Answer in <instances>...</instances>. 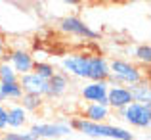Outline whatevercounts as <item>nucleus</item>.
<instances>
[{
    "label": "nucleus",
    "mask_w": 151,
    "mask_h": 140,
    "mask_svg": "<svg viewBox=\"0 0 151 140\" xmlns=\"http://www.w3.org/2000/svg\"><path fill=\"white\" fill-rule=\"evenodd\" d=\"M61 71L81 81H107L109 59L100 54H69L61 59Z\"/></svg>",
    "instance_id": "nucleus-1"
},
{
    "label": "nucleus",
    "mask_w": 151,
    "mask_h": 140,
    "mask_svg": "<svg viewBox=\"0 0 151 140\" xmlns=\"http://www.w3.org/2000/svg\"><path fill=\"white\" fill-rule=\"evenodd\" d=\"M69 127L73 131L86 134L92 138H111V140H134V134L128 129L119 125H109V123H92L81 117H73L69 121Z\"/></svg>",
    "instance_id": "nucleus-2"
},
{
    "label": "nucleus",
    "mask_w": 151,
    "mask_h": 140,
    "mask_svg": "<svg viewBox=\"0 0 151 140\" xmlns=\"http://www.w3.org/2000/svg\"><path fill=\"white\" fill-rule=\"evenodd\" d=\"M145 79L144 67L138 63L128 62L122 58H113L109 62V85H122V86H132L136 83H142Z\"/></svg>",
    "instance_id": "nucleus-3"
},
{
    "label": "nucleus",
    "mask_w": 151,
    "mask_h": 140,
    "mask_svg": "<svg viewBox=\"0 0 151 140\" xmlns=\"http://www.w3.org/2000/svg\"><path fill=\"white\" fill-rule=\"evenodd\" d=\"M58 29L61 31L63 35L78 37V38H84V41H98V38L101 37L100 31L92 29V27L82 17H78V15H65V17H61L59 23H58Z\"/></svg>",
    "instance_id": "nucleus-4"
},
{
    "label": "nucleus",
    "mask_w": 151,
    "mask_h": 140,
    "mask_svg": "<svg viewBox=\"0 0 151 140\" xmlns=\"http://www.w3.org/2000/svg\"><path fill=\"white\" fill-rule=\"evenodd\" d=\"M121 117L134 129L147 131L151 127V104H136L132 102L130 106H126L124 110L119 111Z\"/></svg>",
    "instance_id": "nucleus-5"
},
{
    "label": "nucleus",
    "mask_w": 151,
    "mask_h": 140,
    "mask_svg": "<svg viewBox=\"0 0 151 140\" xmlns=\"http://www.w3.org/2000/svg\"><path fill=\"white\" fill-rule=\"evenodd\" d=\"M73 133L69 121H50V123H33L29 127V134L37 140H55Z\"/></svg>",
    "instance_id": "nucleus-6"
},
{
    "label": "nucleus",
    "mask_w": 151,
    "mask_h": 140,
    "mask_svg": "<svg viewBox=\"0 0 151 140\" xmlns=\"http://www.w3.org/2000/svg\"><path fill=\"white\" fill-rule=\"evenodd\" d=\"M107 90H109V83L107 81H86L81 86V96L86 104L107 106Z\"/></svg>",
    "instance_id": "nucleus-7"
},
{
    "label": "nucleus",
    "mask_w": 151,
    "mask_h": 140,
    "mask_svg": "<svg viewBox=\"0 0 151 140\" xmlns=\"http://www.w3.org/2000/svg\"><path fill=\"white\" fill-rule=\"evenodd\" d=\"M8 63L12 65V69L15 71L17 77L27 75L33 71L35 65V56L29 50H23V48H14V50H8Z\"/></svg>",
    "instance_id": "nucleus-8"
},
{
    "label": "nucleus",
    "mask_w": 151,
    "mask_h": 140,
    "mask_svg": "<svg viewBox=\"0 0 151 140\" xmlns=\"http://www.w3.org/2000/svg\"><path fill=\"white\" fill-rule=\"evenodd\" d=\"M132 104V96H130L128 86L122 85H109V90H107V106L111 107V111H121L124 110L126 106Z\"/></svg>",
    "instance_id": "nucleus-9"
},
{
    "label": "nucleus",
    "mask_w": 151,
    "mask_h": 140,
    "mask_svg": "<svg viewBox=\"0 0 151 140\" xmlns=\"http://www.w3.org/2000/svg\"><path fill=\"white\" fill-rule=\"evenodd\" d=\"M19 86H21L23 94H35V96H46V90H48V81L42 77H38L37 73H27V75H21L17 79Z\"/></svg>",
    "instance_id": "nucleus-10"
},
{
    "label": "nucleus",
    "mask_w": 151,
    "mask_h": 140,
    "mask_svg": "<svg viewBox=\"0 0 151 140\" xmlns=\"http://www.w3.org/2000/svg\"><path fill=\"white\" fill-rule=\"evenodd\" d=\"M71 86V77L63 71H55L54 75L48 79V90H46V96L44 98H50V100H59L67 94Z\"/></svg>",
    "instance_id": "nucleus-11"
},
{
    "label": "nucleus",
    "mask_w": 151,
    "mask_h": 140,
    "mask_svg": "<svg viewBox=\"0 0 151 140\" xmlns=\"http://www.w3.org/2000/svg\"><path fill=\"white\" fill-rule=\"evenodd\" d=\"M111 107L109 106H101V104H86L82 107L81 119H86V121L92 123H105L107 119L111 117Z\"/></svg>",
    "instance_id": "nucleus-12"
},
{
    "label": "nucleus",
    "mask_w": 151,
    "mask_h": 140,
    "mask_svg": "<svg viewBox=\"0 0 151 140\" xmlns=\"http://www.w3.org/2000/svg\"><path fill=\"white\" fill-rule=\"evenodd\" d=\"M27 119H29V113L19 104H14V106L8 107V129H12V131L23 129L27 125Z\"/></svg>",
    "instance_id": "nucleus-13"
},
{
    "label": "nucleus",
    "mask_w": 151,
    "mask_h": 140,
    "mask_svg": "<svg viewBox=\"0 0 151 140\" xmlns=\"http://www.w3.org/2000/svg\"><path fill=\"white\" fill-rule=\"evenodd\" d=\"M130 96H132V102L136 104H151V83L149 79H144L142 83L128 86Z\"/></svg>",
    "instance_id": "nucleus-14"
},
{
    "label": "nucleus",
    "mask_w": 151,
    "mask_h": 140,
    "mask_svg": "<svg viewBox=\"0 0 151 140\" xmlns=\"http://www.w3.org/2000/svg\"><path fill=\"white\" fill-rule=\"evenodd\" d=\"M21 96H23V90H21V86H19L17 81H14V83H0V104L8 102V100L19 102Z\"/></svg>",
    "instance_id": "nucleus-15"
},
{
    "label": "nucleus",
    "mask_w": 151,
    "mask_h": 140,
    "mask_svg": "<svg viewBox=\"0 0 151 140\" xmlns=\"http://www.w3.org/2000/svg\"><path fill=\"white\" fill-rule=\"evenodd\" d=\"M19 106L27 113H35V111H40L44 107V98L42 96H35V94H23L19 98Z\"/></svg>",
    "instance_id": "nucleus-16"
},
{
    "label": "nucleus",
    "mask_w": 151,
    "mask_h": 140,
    "mask_svg": "<svg viewBox=\"0 0 151 140\" xmlns=\"http://www.w3.org/2000/svg\"><path fill=\"white\" fill-rule=\"evenodd\" d=\"M132 56H134V59L140 63V67H144V65L147 67L151 63V46H149V42H142V44H138L132 50Z\"/></svg>",
    "instance_id": "nucleus-17"
},
{
    "label": "nucleus",
    "mask_w": 151,
    "mask_h": 140,
    "mask_svg": "<svg viewBox=\"0 0 151 140\" xmlns=\"http://www.w3.org/2000/svg\"><path fill=\"white\" fill-rule=\"evenodd\" d=\"M55 67H54V63H50V62H46V59H35V65H33V73H37L38 77H42V79H48L52 77V75L55 73Z\"/></svg>",
    "instance_id": "nucleus-18"
},
{
    "label": "nucleus",
    "mask_w": 151,
    "mask_h": 140,
    "mask_svg": "<svg viewBox=\"0 0 151 140\" xmlns=\"http://www.w3.org/2000/svg\"><path fill=\"white\" fill-rule=\"evenodd\" d=\"M17 75H15V71L12 69V65L8 62H4V59H0V83H14L17 81Z\"/></svg>",
    "instance_id": "nucleus-19"
},
{
    "label": "nucleus",
    "mask_w": 151,
    "mask_h": 140,
    "mask_svg": "<svg viewBox=\"0 0 151 140\" xmlns=\"http://www.w3.org/2000/svg\"><path fill=\"white\" fill-rule=\"evenodd\" d=\"M2 136L6 140H37L33 136V134H29V131L27 133H19V131H10V133H2Z\"/></svg>",
    "instance_id": "nucleus-20"
},
{
    "label": "nucleus",
    "mask_w": 151,
    "mask_h": 140,
    "mask_svg": "<svg viewBox=\"0 0 151 140\" xmlns=\"http://www.w3.org/2000/svg\"><path fill=\"white\" fill-rule=\"evenodd\" d=\"M8 131V107L0 104V133Z\"/></svg>",
    "instance_id": "nucleus-21"
},
{
    "label": "nucleus",
    "mask_w": 151,
    "mask_h": 140,
    "mask_svg": "<svg viewBox=\"0 0 151 140\" xmlns=\"http://www.w3.org/2000/svg\"><path fill=\"white\" fill-rule=\"evenodd\" d=\"M8 54V44H6V38H4V35L0 33V58L2 56Z\"/></svg>",
    "instance_id": "nucleus-22"
},
{
    "label": "nucleus",
    "mask_w": 151,
    "mask_h": 140,
    "mask_svg": "<svg viewBox=\"0 0 151 140\" xmlns=\"http://www.w3.org/2000/svg\"><path fill=\"white\" fill-rule=\"evenodd\" d=\"M59 2L67 4V6H78V4H81V0H59Z\"/></svg>",
    "instance_id": "nucleus-23"
},
{
    "label": "nucleus",
    "mask_w": 151,
    "mask_h": 140,
    "mask_svg": "<svg viewBox=\"0 0 151 140\" xmlns=\"http://www.w3.org/2000/svg\"><path fill=\"white\" fill-rule=\"evenodd\" d=\"M109 2H115V4H117V2H122V0H109Z\"/></svg>",
    "instance_id": "nucleus-24"
}]
</instances>
